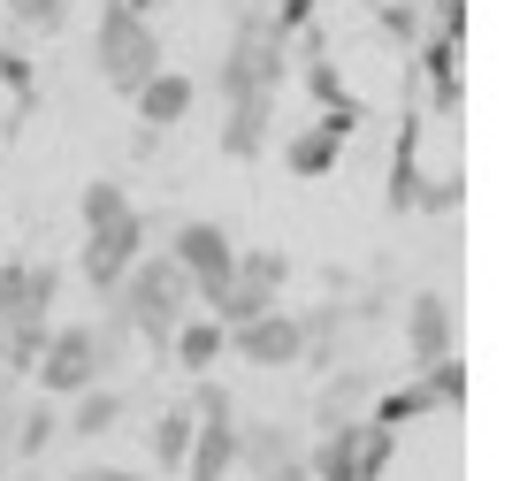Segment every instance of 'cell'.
Masks as SVG:
<instances>
[{"label": "cell", "mask_w": 512, "mask_h": 481, "mask_svg": "<svg viewBox=\"0 0 512 481\" xmlns=\"http://www.w3.org/2000/svg\"><path fill=\"white\" fill-rule=\"evenodd\" d=\"M390 459H398V428H375V420H360V459H352V481H383Z\"/></svg>", "instance_id": "cb8c5ba5"}, {"label": "cell", "mask_w": 512, "mask_h": 481, "mask_svg": "<svg viewBox=\"0 0 512 481\" xmlns=\"http://www.w3.org/2000/svg\"><path fill=\"white\" fill-rule=\"evenodd\" d=\"M199 420V413H192ZM184 474L192 481H230L237 474V413H214L192 428V451H184Z\"/></svg>", "instance_id": "9a60e30c"}, {"label": "cell", "mask_w": 512, "mask_h": 481, "mask_svg": "<svg viewBox=\"0 0 512 481\" xmlns=\"http://www.w3.org/2000/svg\"><path fill=\"white\" fill-rule=\"evenodd\" d=\"M230 275H237V283H253V291H268V298H283V283H291V260H283L276 245H237Z\"/></svg>", "instance_id": "7402d4cb"}, {"label": "cell", "mask_w": 512, "mask_h": 481, "mask_svg": "<svg viewBox=\"0 0 512 481\" xmlns=\"http://www.w3.org/2000/svg\"><path fill=\"white\" fill-rule=\"evenodd\" d=\"M100 8H130V16H153L161 0H100Z\"/></svg>", "instance_id": "d590c367"}, {"label": "cell", "mask_w": 512, "mask_h": 481, "mask_svg": "<svg viewBox=\"0 0 512 481\" xmlns=\"http://www.w3.org/2000/svg\"><path fill=\"white\" fill-rule=\"evenodd\" d=\"M123 207H130V191H123V184H107V176H100V184H85V199H77V214H85V230L115 222Z\"/></svg>", "instance_id": "4316f807"}, {"label": "cell", "mask_w": 512, "mask_h": 481, "mask_svg": "<svg viewBox=\"0 0 512 481\" xmlns=\"http://www.w3.org/2000/svg\"><path fill=\"white\" fill-rule=\"evenodd\" d=\"M421 382L436 390V405H444V413H451V405H467V359H459V352H444L436 367H421Z\"/></svg>", "instance_id": "d4e9b609"}, {"label": "cell", "mask_w": 512, "mask_h": 481, "mask_svg": "<svg viewBox=\"0 0 512 481\" xmlns=\"http://www.w3.org/2000/svg\"><path fill=\"white\" fill-rule=\"evenodd\" d=\"M444 352H459V314H451V298L444 291H413L406 298V359H413V375L436 367Z\"/></svg>", "instance_id": "30bf717a"}, {"label": "cell", "mask_w": 512, "mask_h": 481, "mask_svg": "<svg viewBox=\"0 0 512 481\" xmlns=\"http://www.w3.org/2000/svg\"><path fill=\"white\" fill-rule=\"evenodd\" d=\"M31 382H39V398H77V390H92V382H100L92 321H54V329H46L39 367H31Z\"/></svg>", "instance_id": "5b68a950"}, {"label": "cell", "mask_w": 512, "mask_h": 481, "mask_svg": "<svg viewBox=\"0 0 512 481\" xmlns=\"http://www.w3.org/2000/svg\"><path fill=\"white\" fill-rule=\"evenodd\" d=\"M16 314V260H0V321Z\"/></svg>", "instance_id": "e575fe53"}, {"label": "cell", "mask_w": 512, "mask_h": 481, "mask_svg": "<svg viewBox=\"0 0 512 481\" xmlns=\"http://www.w3.org/2000/svg\"><path fill=\"white\" fill-rule=\"evenodd\" d=\"M237 466L253 481H314V466H306V443L283 428V420H237Z\"/></svg>", "instance_id": "52a82bcc"}, {"label": "cell", "mask_w": 512, "mask_h": 481, "mask_svg": "<svg viewBox=\"0 0 512 481\" xmlns=\"http://www.w3.org/2000/svg\"><path fill=\"white\" fill-rule=\"evenodd\" d=\"M314 8H321V0H276L268 16H276V31L291 39V31H306V23H314Z\"/></svg>", "instance_id": "4dcf8cb0"}, {"label": "cell", "mask_w": 512, "mask_h": 481, "mask_svg": "<svg viewBox=\"0 0 512 481\" xmlns=\"http://www.w3.org/2000/svg\"><path fill=\"white\" fill-rule=\"evenodd\" d=\"M230 352L245 359V367H260V375H291V367H299V314H291V306H268V314L237 321Z\"/></svg>", "instance_id": "ba28073f"}, {"label": "cell", "mask_w": 512, "mask_h": 481, "mask_svg": "<svg viewBox=\"0 0 512 481\" xmlns=\"http://www.w3.org/2000/svg\"><path fill=\"white\" fill-rule=\"evenodd\" d=\"M0 84H8V92L31 107V62H23V54H0Z\"/></svg>", "instance_id": "1f68e13d"}, {"label": "cell", "mask_w": 512, "mask_h": 481, "mask_svg": "<svg viewBox=\"0 0 512 481\" xmlns=\"http://www.w3.org/2000/svg\"><path fill=\"white\" fill-rule=\"evenodd\" d=\"M8 16H16V31H62L69 0H8Z\"/></svg>", "instance_id": "83f0119b"}, {"label": "cell", "mask_w": 512, "mask_h": 481, "mask_svg": "<svg viewBox=\"0 0 512 481\" xmlns=\"http://www.w3.org/2000/svg\"><path fill=\"white\" fill-rule=\"evenodd\" d=\"M375 23H383V31H390L398 46H413V39H421V8H413V0H383V8H375Z\"/></svg>", "instance_id": "f1b7e54d"}, {"label": "cell", "mask_w": 512, "mask_h": 481, "mask_svg": "<svg viewBox=\"0 0 512 481\" xmlns=\"http://www.w3.org/2000/svg\"><path fill=\"white\" fill-rule=\"evenodd\" d=\"M428 23L436 39H467V0H428Z\"/></svg>", "instance_id": "f546056e"}, {"label": "cell", "mask_w": 512, "mask_h": 481, "mask_svg": "<svg viewBox=\"0 0 512 481\" xmlns=\"http://www.w3.org/2000/svg\"><path fill=\"white\" fill-rule=\"evenodd\" d=\"M69 481H146V474H138V466H77Z\"/></svg>", "instance_id": "836d02e7"}, {"label": "cell", "mask_w": 512, "mask_h": 481, "mask_svg": "<svg viewBox=\"0 0 512 481\" xmlns=\"http://www.w3.org/2000/svg\"><path fill=\"white\" fill-rule=\"evenodd\" d=\"M169 260L192 275V291H207V283H222V275H230L237 237L222 230V222H176V230H169Z\"/></svg>", "instance_id": "9c48e42d"}, {"label": "cell", "mask_w": 512, "mask_h": 481, "mask_svg": "<svg viewBox=\"0 0 512 481\" xmlns=\"http://www.w3.org/2000/svg\"><path fill=\"white\" fill-rule=\"evenodd\" d=\"M222 352H230V329H222V321H214V314H184V321H176V329H169V352H161V359H176V375H214V367H222Z\"/></svg>", "instance_id": "5bb4252c"}, {"label": "cell", "mask_w": 512, "mask_h": 481, "mask_svg": "<svg viewBox=\"0 0 512 481\" xmlns=\"http://www.w3.org/2000/svg\"><path fill=\"white\" fill-rule=\"evenodd\" d=\"M46 443H62V398H23L8 428V459H39Z\"/></svg>", "instance_id": "d6986e66"}, {"label": "cell", "mask_w": 512, "mask_h": 481, "mask_svg": "<svg viewBox=\"0 0 512 481\" xmlns=\"http://www.w3.org/2000/svg\"><path fill=\"white\" fill-rule=\"evenodd\" d=\"M107 306L130 321V336H138L146 352H169V329L199 306V291H192V275L176 268L169 252H138V260H130V275L107 291Z\"/></svg>", "instance_id": "6da1fadb"}, {"label": "cell", "mask_w": 512, "mask_h": 481, "mask_svg": "<svg viewBox=\"0 0 512 481\" xmlns=\"http://www.w3.org/2000/svg\"><path fill=\"white\" fill-rule=\"evenodd\" d=\"M375 390H383V382L367 375V367H337V375L321 382V398H314V420H321V428H344V420H367Z\"/></svg>", "instance_id": "e0dca14e"}, {"label": "cell", "mask_w": 512, "mask_h": 481, "mask_svg": "<svg viewBox=\"0 0 512 481\" xmlns=\"http://www.w3.org/2000/svg\"><path fill=\"white\" fill-rule=\"evenodd\" d=\"M138 252H146V214H138V207H123L115 222L85 230V252H77V275H85L92 291L107 298V291H115V283L130 275V260H138Z\"/></svg>", "instance_id": "8992f818"}, {"label": "cell", "mask_w": 512, "mask_h": 481, "mask_svg": "<svg viewBox=\"0 0 512 481\" xmlns=\"http://www.w3.org/2000/svg\"><path fill=\"white\" fill-rule=\"evenodd\" d=\"M92 69H100L107 92H138V84L161 69V31L153 16H130V8H100V31H92Z\"/></svg>", "instance_id": "3957f363"}, {"label": "cell", "mask_w": 512, "mask_h": 481, "mask_svg": "<svg viewBox=\"0 0 512 481\" xmlns=\"http://www.w3.org/2000/svg\"><path fill=\"white\" fill-rule=\"evenodd\" d=\"M123 382H92V390H77L62 413V436H115V420H123Z\"/></svg>", "instance_id": "ac0fdd59"}, {"label": "cell", "mask_w": 512, "mask_h": 481, "mask_svg": "<svg viewBox=\"0 0 512 481\" xmlns=\"http://www.w3.org/2000/svg\"><path fill=\"white\" fill-rule=\"evenodd\" d=\"M192 100H199V84L184 77V69H153L138 92H130V107H138V123H146V138H161V130H176L184 115H192Z\"/></svg>", "instance_id": "7c38bea8"}, {"label": "cell", "mask_w": 512, "mask_h": 481, "mask_svg": "<svg viewBox=\"0 0 512 481\" xmlns=\"http://www.w3.org/2000/svg\"><path fill=\"white\" fill-rule=\"evenodd\" d=\"M62 298V268L54 260H16V314H54Z\"/></svg>", "instance_id": "603a6c76"}, {"label": "cell", "mask_w": 512, "mask_h": 481, "mask_svg": "<svg viewBox=\"0 0 512 481\" xmlns=\"http://www.w3.org/2000/svg\"><path fill=\"white\" fill-rule=\"evenodd\" d=\"M436 413V390H428L421 375L413 382H390V390H375V405H367V420H375V428H398V436H406L413 420H428Z\"/></svg>", "instance_id": "ffe728a7"}, {"label": "cell", "mask_w": 512, "mask_h": 481, "mask_svg": "<svg viewBox=\"0 0 512 481\" xmlns=\"http://www.w3.org/2000/svg\"><path fill=\"white\" fill-rule=\"evenodd\" d=\"M467 199V176L451 168V176H421V191H413V214H451Z\"/></svg>", "instance_id": "484cf974"}, {"label": "cell", "mask_w": 512, "mask_h": 481, "mask_svg": "<svg viewBox=\"0 0 512 481\" xmlns=\"http://www.w3.org/2000/svg\"><path fill=\"white\" fill-rule=\"evenodd\" d=\"M360 123H367V107L360 100H344V107H321L314 123H299L291 138H283V168L299 176V184H321L329 168L344 161V146L360 138Z\"/></svg>", "instance_id": "277c9868"}, {"label": "cell", "mask_w": 512, "mask_h": 481, "mask_svg": "<svg viewBox=\"0 0 512 481\" xmlns=\"http://www.w3.org/2000/svg\"><path fill=\"white\" fill-rule=\"evenodd\" d=\"M192 405H169V413L153 420V436H146V451H153V466L161 474H184V451H192Z\"/></svg>", "instance_id": "44dd1931"}, {"label": "cell", "mask_w": 512, "mask_h": 481, "mask_svg": "<svg viewBox=\"0 0 512 481\" xmlns=\"http://www.w3.org/2000/svg\"><path fill=\"white\" fill-rule=\"evenodd\" d=\"M268 146H276V92L222 100V161H260Z\"/></svg>", "instance_id": "8fae6325"}, {"label": "cell", "mask_w": 512, "mask_h": 481, "mask_svg": "<svg viewBox=\"0 0 512 481\" xmlns=\"http://www.w3.org/2000/svg\"><path fill=\"white\" fill-rule=\"evenodd\" d=\"M413 54H421L428 107L451 123V115H459V100H467V77H459V54H467V39H436V31H421V39H413Z\"/></svg>", "instance_id": "4fadbf2b"}, {"label": "cell", "mask_w": 512, "mask_h": 481, "mask_svg": "<svg viewBox=\"0 0 512 481\" xmlns=\"http://www.w3.org/2000/svg\"><path fill=\"white\" fill-rule=\"evenodd\" d=\"M421 138H428V115L406 100V123H398V146H390V214H413V191H421Z\"/></svg>", "instance_id": "2e32d148"}, {"label": "cell", "mask_w": 512, "mask_h": 481, "mask_svg": "<svg viewBox=\"0 0 512 481\" xmlns=\"http://www.w3.org/2000/svg\"><path fill=\"white\" fill-rule=\"evenodd\" d=\"M291 77V39L276 31L268 8H237L230 46H222V100H245V92H283Z\"/></svg>", "instance_id": "7a4b0ae2"}, {"label": "cell", "mask_w": 512, "mask_h": 481, "mask_svg": "<svg viewBox=\"0 0 512 481\" xmlns=\"http://www.w3.org/2000/svg\"><path fill=\"white\" fill-rule=\"evenodd\" d=\"M16 405H23V382L0 375V443H8V428H16Z\"/></svg>", "instance_id": "d6a6232c"}]
</instances>
